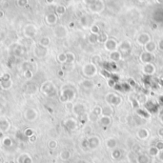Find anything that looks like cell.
Listing matches in <instances>:
<instances>
[{
	"label": "cell",
	"instance_id": "6",
	"mask_svg": "<svg viewBox=\"0 0 163 163\" xmlns=\"http://www.w3.org/2000/svg\"><path fill=\"white\" fill-rule=\"evenodd\" d=\"M151 40H152L151 35H150L148 32H141V34H138V36L136 37V43H138L139 46H143V47Z\"/></svg>",
	"mask_w": 163,
	"mask_h": 163
},
{
	"label": "cell",
	"instance_id": "37",
	"mask_svg": "<svg viewBox=\"0 0 163 163\" xmlns=\"http://www.w3.org/2000/svg\"><path fill=\"white\" fill-rule=\"evenodd\" d=\"M157 47H158V49H159V50H160L161 52H163V39H161V40L158 42Z\"/></svg>",
	"mask_w": 163,
	"mask_h": 163
},
{
	"label": "cell",
	"instance_id": "44",
	"mask_svg": "<svg viewBox=\"0 0 163 163\" xmlns=\"http://www.w3.org/2000/svg\"><path fill=\"white\" fill-rule=\"evenodd\" d=\"M138 1H139V2H145V1H147V0H138Z\"/></svg>",
	"mask_w": 163,
	"mask_h": 163
},
{
	"label": "cell",
	"instance_id": "30",
	"mask_svg": "<svg viewBox=\"0 0 163 163\" xmlns=\"http://www.w3.org/2000/svg\"><path fill=\"white\" fill-rule=\"evenodd\" d=\"M70 156H71L70 152H68V151H63L62 153H61V158L64 159V160H67V159H69Z\"/></svg>",
	"mask_w": 163,
	"mask_h": 163
},
{
	"label": "cell",
	"instance_id": "28",
	"mask_svg": "<svg viewBox=\"0 0 163 163\" xmlns=\"http://www.w3.org/2000/svg\"><path fill=\"white\" fill-rule=\"evenodd\" d=\"M90 30H91V34H99V32H101L100 28L97 25H92Z\"/></svg>",
	"mask_w": 163,
	"mask_h": 163
},
{
	"label": "cell",
	"instance_id": "36",
	"mask_svg": "<svg viewBox=\"0 0 163 163\" xmlns=\"http://www.w3.org/2000/svg\"><path fill=\"white\" fill-rule=\"evenodd\" d=\"M57 12H58V14H63L65 12V8L64 7H58L57 8Z\"/></svg>",
	"mask_w": 163,
	"mask_h": 163
},
{
	"label": "cell",
	"instance_id": "12",
	"mask_svg": "<svg viewBox=\"0 0 163 163\" xmlns=\"http://www.w3.org/2000/svg\"><path fill=\"white\" fill-rule=\"evenodd\" d=\"M88 142H89L90 149H96L100 144V139L98 136H96V135L91 136V138H88Z\"/></svg>",
	"mask_w": 163,
	"mask_h": 163
},
{
	"label": "cell",
	"instance_id": "45",
	"mask_svg": "<svg viewBox=\"0 0 163 163\" xmlns=\"http://www.w3.org/2000/svg\"><path fill=\"white\" fill-rule=\"evenodd\" d=\"M80 163H87V162H86V161H84V160H81Z\"/></svg>",
	"mask_w": 163,
	"mask_h": 163
},
{
	"label": "cell",
	"instance_id": "39",
	"mask_svg": "<svg viewBox=\"0 0 163 163\" xmlns=\"http://www.w3.org/2000/svg\"><path fill=\"white\" fill-rule=\"evenodd\" d=\"M158 135L160 136V138H163V127H161V128L158 129Z\"/></svg>",
	"mask_w": 163,
	"mask_h": 163
},
{
	"label": "cell",
	"instance_id": "42",
	"mask_svg": "<svg viewBox=\"0 0 163 163\" xmlns=\"http://www.w3.org/2000/svg\"><path fill=\"white\" fill-rule=\"evenodd\" d=\"M156 28H157V25H156V24H153V29H154V30H155Z\"/></svg>",
	"mask_w": 163,
	"mask_h": 163
},
{
	"label": "cell",
	"instance_id": "26",
	"mask_svg": "<svg viewBox=\"0 0 163 163\" xmlns=\"http://www.w3.org/2000/svg\"><path fill=\"white\" fill-rule=\"evenodd\" d=\"M57 60H58V62H60V63H66L67 62V55L66 54H64V53H61L57 55Z\"/></svg>",
	"mask_w": 163,
	"mask_h": 163
},
{
	"label": "cell",
	"instance_id": "20",
	"mask_svg": "<svg viewBox=\"0 0 163 163\" xmlns=\"http://www.w3.org/2000/svg\"><path fill=\"white\" fill-rule=\"evenodd\" d=\"M88 42H89L90 44H92V45L99 43V42H98V34H90L89 36H88Z\"/></svg>",
	"mask_w": 163,
	"mask_h": 163
},
{
	"label": "cell",
	"instance_id": "10",
	"mask_svg": "<svg viewBox=\"0 0 163 163\" xmlns=\"http://www.w3.org/2000/svg\"><path fill=\"white\" fill-rule=\"evenodd\" d=\"M76 96V94H74V91L72 89H66L63 91L62 94V98L61 100L62 101H68V100H73Z\"/></svg>",
	"mask_w": 163,
	"mask_h": 163
},
{
	"label": "cell",
	"instance_id": "34",
	"mask_svg": "<svg viewBox=\"0 0 163 163\" xmlns=\"http://www.w3.org/2000/svg\"><path fill=\"white\" fill-rule=\"evenodd\" d=\"M41 44L43 45V46H48L49 44H50V39L48 38H43L41 41Z\"/></svg>",
	"mask_w": 163,
	"mask_h": 163
},
{
	"label": "cell",
	"instance_id": "38",
	"mask_svg": "<svg viewBox=\"0 0 163 163\" xmlns=\"http://www.w3.org/2000/svg\"><path fill=\"white\" fill-rule=\"evenodd\" d=\"M96 1H97V0H84V2H85L88 6H90V5L94 4V2H96Z\"/></svg>",
	"mask_w": 163,
	"mask_h": 163
},
{
	"label": "cell",
	"instance_id": "7",
	"mask_svg": "<svg viewBox=\"0 0 163 163\" xmlns=\"http://www.w3.org/2000/svg\"><path fill=\"white\" fill-rule=\"evenodd\" d=\"M156 72V67L154 63H147V64H143L142 66V73L145 76H153L155 74Z\"/></svg>",
	"mask_w": 163,
	"mask_h": 163
},
{
	"label": "cell",
	"instance_id": "2",
	"mask_svg": "<svg viewBox=\"0 0 163 163\" xmlns=\"http://www.w3.org/2000/svg\"><path fill=\"white\" fill-rule=\"evenodd\" d=\"M82 73L86 77L92 78L96 76L98 73V70H97V66L94 63H87L82 68Z\"/></svg>",
	"mask_w": 163,
	"mask_h": 163
},
{
	"label": "cell",
	"instance_id": "3",
	"mask_svg": "<svg viewBox=\"0 0 163 163\" xmlns=\"http://www.w3.org/2000/svg\"><path fill=\"white\" fill-rule=\"evenodd\" d=\"M133 49V45L129 40H123L118 44V47H117V50H118L121 54H123L124 55L129 54L132 52Z\"/></svg>",
	"mask_w": 163,
	"mask_h": 163
},
{
	"label": "cell",
	"instance_id": "8",
	"mask_svg": "<svg viewBox=\"0 0 163 163\" xmlns=\"http://www.w3.org/2000/svg\"><path fill=\"white\" fill-rule=\"evenodd\" d=\"M117 47H118V43H117V41L113 38L109 37L108 40L104 43V48H105V50L108 52L116 51V50H117Z\"/></svg>",
	"mask_w": 163,
	"mask_h": 163
},
{
	"label": "cell",
	"instance_id": "47",
	"mask_svg": "<svg viewBox=\"0 0 163 163\" xmlns=\"http://www.w3.org/2000/svg\"><path fill=\"white\" fill-rule=\"evenodd\" d=\"M160 163H163V162H160Z\"/></svg>",
	"mask_w": 163,
	"mask_h": 163
},
{
	"label": "cell",
	"instance_id": "33",
	"mask_svg": "<svg viewBox=\"0 0 163 163\" xmlns=\"http://www.w3.org/2000/svg\"><path fill=\"white\" fill-rule=\"evenodd\" d=\"M116 83H117V82H116V81L113 80V79H112V78L108 79V86H110L111 88H113V87H115Z\"/></svg>",
	"mask_w": 163,
	"mask_h": 163
},
{
	"label": "cell",
	"instance_id": "16",
	"mask_svg": "<svg viewBox=\"0 0 163 163\" xmlns=\"http://www.w3.org/2000/svg\"><path fill=\"white\" fill-rule=\"evenodd\" d=\"M113 115V108L111 105H105L101 107V116H112Z\"/></svg>",
	"mask_w": 163,
	"mask_h": 163
},
{
	"label": "cell",
	"instance_id": "31",
	"mask_svg": "<svg viewBox=\"0 0 163 163\" xmlns=\"http://www.w3.org/2000/svg\"><path fill=\"white\" fill-rule=\"evenodd\" d=\"M155 146L157 148L158 151H162V150H163V141H161V140H158V141L155 143Z\"/></svg>",
	"mask_w": 163,
	"mask_h": 163
},
{
	"label": "cell",
	"instance_id": "40",
	"mask_svg": "<svg viewBox=\"0 0 163 163\" xmlns=\"http://www.w3.org/2000/svg\"><path fill=\"white\" fill-rule=\"evenodd\" d=\"M158 113H159V116H163V107H161L160 110L158 111Z\"/></svg>",
	"mask_w": 163,
	"mask_h": 163
},
{
	"label": "cell",
	"instance_id": "11",
	"mask_svg": "<svg viewBox=\"0 0 163 163\" xmlns=\"http://www.w3.org/2000/svg\"><path fill=\"white\" fill-rule=\"evenodd\" d=\"M86 106L84 105V104H81V103H77L76 104L74 107H73V112L74 115H76V116H81V115H83V113H86Z\"/></svg>",
	"mask_w": 163,
	"mask_h": 163
},
{
	"label": "cell",
	"instance_id": "4",
	"mask_svg": "<svg viewBox=\"0 0 163 163\" xmlns=\"http://www.w3.org/2000/svg\"><path fill=\"white\" fill-rule=\"evenodd\" d=\"M104 8H105V5H104L103 0H97L94 4L89 6V10L94 14H100L101 12H103Z\"/></svg>",
	"mask_w": 163,
	"mask_h": 163
},
{
	"label": "cell",
	"instance_id": "14",
	"mask_svg": "<svg viewBox=\"0 0 163 163\" xmlns=\"http://www.w3.org/2000/svg\"><path fill=\"white\" fill-rule=\"evenodd\" d=\"M98 122L101 126L108 127L112 124V116H100L98 118Z\"/></svg>",
	"mask_w": 163,
	"mask_h": 163
},
{
	"label": "cell",
	"instance_id": "18",
	"mask_svg": "<svg viewBox=\"0 0 163 163\" xmlns=\"http://www.w3.org/2000/svg\"><path fill=\"white\" fill-rule=\"evenodd\" d=\"M65 125H66V127L68 129L76 130V127H77V122L73 118H69V119H67L66 121H65Z\"/></svg>",
	"mask_w": 163,
	"mask_h": 163
},
{
	"label": "cell",
	"instance_id": "23",
	"mask_svg": "<svg viewBox=\"0 0 163 163\" xmlns=\"http://www.w3.org/2000/svg\"><path fill=\"white\" fill-rule=\"evenodd\" d=\"M81 85H82L85 89H88V90H90V89H93V88L94 87V84L92 80H84L82 81V83H81Z\"/></svg>",
	"mask_w": 163,
	"mask_h": 163
},
{
	"label": "cell",
	"instance_id": "27",
	"mask_svg": "<svg viewBox=\"0 0 163 163\" xmlns=\"http://www.w3.org/2000/svg\"><path fill=\"white\" fill-rule=\"evenodd\" d=\"M90 17L87 15H84L82 18H81V24H82V26H84V27H88L90 24Z\"/></svg>",
	"mask_w": 163,
	"mask_h": 163
},
{
	"label": "cell",
	"instance_id": "21",
	"mask_svg": "<svg viewBox=\"0 0 163 163\" xmlns=\"http://www.w3.org/2000/svg\"><path fill=\"white\" fill-rule=\"evenodd\" d=\"M108 34H106V32H99V34H98V42L99 43H105V42L108 40Z\"/></svg>",
	"mask_w": 163,
	"mask_h": 163
},
{
	"label": "cell",
	"instance_id": "22",
	"mask_svg": "<svg viewBox=\"0 0 163 163\" xmlns=\"http://www.w3.org/2000/svg\"><path fill=\"white\" fill-rule=\"evenodd\" d=\"M158 153H159V151L155 146H151V147L148 149V155L150 156H153V157H154V156H157Z\"/></svg>",
	"mask_w": 163,
	"mask_h": 163
},
{
	"label": "cell",
	"instance_id": "25",
	"mask_svg": "<svg viewBox=\"0 0 163 163\" xmlns=\"http://www.w3.org/2000/svg\"><path fill=\"white\" fill-rule=\"evenodd\" d=\"M66 55H67V63H73L74 60H76V55H74V54L71 53V52H69V53H66Z\"/></svg>",
	"mask_w": 163,
	"mask_h": 163
},
{
	"label": "cell",
	"instance_id": "41",
	"mask_svg": "<svg viewBox=\"0 0 163 163\" xmlns=\"http://www.w3.org/2000/svg\"><path fill=\"white\" fill-rule=\"evenodd\" d=\"M159 119H160V122L163 124V116H159Z\"/></svg>",
	"mask_w": 163,
	"mask_h": 163
},
{
	"label": "cell",
	"instance_id": "32",
	"mask_svg": "<svg viewBox=\"0 0 163 163\" xmlns=\"http://www.w3.org/2000/svg\"><path fill=\"white\" fill-rule=\"evenodd\" d=\"M88 118H89V116H88L87 113H83V115L79 116V119H81V120H80L81 122H86L87 120H88Z\"/></svg>",
	"mask_w": 163,
	"mask_h": 163
},
{
	"label": "cell",
	"instance_id": "35",
	"mask_svg": "<svg viewBox=\"0 0 163 163\" xmlns=\"http://www.w3.org/2000/svg\"><path fill=\"white\" fill-rule=\"evenodd\" d=\"M157 158L160 162H163V150L162 151H159L158 155H157Z\"/></svg>",
	"mask_w": 163,
	"mask_h": 163
},
{
	"label": "cell",
	"instance_id": "29",
	"mask_svg": "<svg viewBox=\"0 0 163 163\" xmlns=\"http://www.w3.org/2000/svg\"><path fill=\"white\" fill-rule=\"evenodd\" d=\"M93 113L94 116H101V107L100 106H96L93 110Z\"/></svg>",
	"mask_w": 163,
	"mask_h": 163
},
{
	"label": "cell",
	"instance_id": "1",
	"mask_svg": "<svg viewBox=\"0 0 163 163\" xmlns=\"http://www.w3.org/2000/svg\"><path fill=\"white\" fill-rule=\"evenodd\" d=\"M104 100L107 105L119 106L122 103V97L116 93H108L104 97Z\"/></svg>",
	"mask_w": 163,
	"mask_h": 163
},
{
	"label": "cell",
	"instance_id": "17",
	"mask_svg": "<svg viewBox=\"0 0 163 163\" xmlns=\"http://www.w3.org/2000/svg\"><path fill=\"white\" fill-rule=\"evenodd\" d=\"M135 161H136V163H150L151 162V158H150L149 155L140 154L136 156Z\"/></svg>",
	"mask_w": 163,
	"mask_h": 163
},
{
	"label": "cell",
	"instance_id": "5",
	"mask_svg": "<svg viewBox=\"0 0 163 163\" xmlns=\"http://www.w3.org/2000/svg\"><path fill=\"white\" fill-rule=\"evenodd\" d=\"M139 60L142 64H147V63H152L155 60V55L154 54L148 53V52H141V54H139Z\"/></svg>",
	"mask_w": 163,
	"mask_h": 163
},
{
	"label": "cell",
	"instance_id": "9",
	"mask_svg": "<svg viewBox=\"0 0 163 163\" xmlns=\"http://www.w3.org/2000/svg\"><path fill=\"white\" fill-rule=\"evenodd\" d=\"M108 58L110 61H112V62H118V61L121 60L122 58V54L121 53L118 51V50H116V51H113V52H110V54L108 55Z\"/></svg>",
	"mask_w": 163,
	"mask_h": 163
},
{
	"label": "cell",
	"instance_id": "15",
	"mask_svg": "<svg viewBox=\"0 0 163 163\" xmlns=\"http://www.w3.org/2000/svg\"><path fill=\"white\" fill-rule=\"evenodd\" d=\"M156 49H157V44L153 40L148 42V43L144 46V51L148 52V53H151V54H154L156 51Z\"/></svg>",
	"mask_w": 163,
	"mask_h": 163
},
{
	"label": "cell",
	"instance_id": "19",
	"mask_svg": "<svg viewBox=\"0 0 163 163\" xmlns=\"http://www.w3.org/2000/svg\"><path fill=\"white\" fill-rule=\"evenodd\" d=\"M106 146H107V148L110 149V150L116 149V146H117V141H116V139L113 138H108V139L106 140Z\"/></svg>",
	"mask_w": 163,
	"mask_h": 163
},
{
	"label": "cell",
	"instance_id": "46",
	"mask_svg": "<svg viewBox=\"0 0 163 163\" xmlns=\"http://www.w3.org/2000/svg\"><path fill=\"white\" fill-rule=\"evenodd\" d=\"M91 163H94V162H91Z\"/></svg>",
	"mask_w": 163,
	"mask_h": 163
},
{
	"label": "cell",
	"instance_id": "13",
	"mask_svg": "<svg viewBox=\"0 0 163 163\" xmlns=\"http://www.w3.org/2000/svg\"><path fill=\"white\" fill-rule=\"evenodd\" d=\"M136 136L140 139V140H146L149 138L150 136V132L149 130L145 129V128H141L139 129L138 132H136Z\"/></svg>",
	"mask_w": 163,
	"mask_h": 163
},
{
	"label": "cell",
	"instance_id": "43",
	"mask_svg": "<svg viewBox=\"0 0 163 163\" xmlns=\"http://www.w3.org/2000/svg\"><path fill=\"white\" fill-rule=\"evenodd\" d=\"M156 2L159 3V4H161V3H163V0H156Z\"/></svg>",
	"mask_w": 163,
	"mask_h": 163
},
{
	"label": "cell",
	"instance_id": "24",
	"mask_svg": "<svg viewBox=\"0 0 163 163\" xmlns=\"http://www.w3.org/2000/svg\"><path fill=\"white\" fill-rule=\"evenodd\" d=\"M111 156H112L113 159H118V158H120V156H121V152L116 148L113 149L112 153H111Z\"/></svg>",
	"mask_w": 163,
	"mask_h": 163
}]
</instances>
